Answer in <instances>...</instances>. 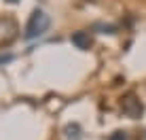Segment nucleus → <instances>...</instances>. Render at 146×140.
<instances>
[{"mask_svg":"<svg viewBox=\"0 0 146 140\" xmlns=\"http://www.w3.org/2000/svg\"><path fill=\"white\" fill-rule=\"evenodd\" d=\"M70 41L76 49L80 51H87L89 47H91V38H89V32H74L72 36H70Z\"/></svg>","mask_w":146,"mask_h":140,"instance_id":"4","label":"nucleus"},{"mask_svg":"<svg viewBox=\"0 0 146 140\" xmlns=\"http://www.w3.org/2000/svg\"><path fill=\"white\" fill-rule=\"evenodd\" d=\"M110 140H127V136H125V132H114L110 136Z\"/></svg>","mask_w":146,"mask_h":140,"instance_id":"6","label":"nucleus"},{"mask_svg":"<svg viewBox=\"0 0 146 140\" xmlns=\"http://www.w3.org/2000/svg\"><path fill=\"white\" fill-rule=\"evenodd\" d=\"M66 140H80V125H76V123H70V125H66Z\"/></svg>","mask_w":146,"mask_h":140,"instance_id":"5","label":"nucleus"},{"mask_svg":"<svg viewBox=\"0 0 146 140\" xmlns=\"http://www.w3.org/2000/svg\"><path fill=\"white\" fill-rule=\"evenodd\" d=\"M121 111H123V115H127V117L138 119L144 113V104L140 102V98L135 93H127V96L121 100Z\"/></svg>","mask_w":146,"mask_h":140,"instance_id":"2","label":"nucleus"},{"mask_svg":"<svg viewBox=\"0 0 146 140\" xmlns=\"http://www.w3.org/2000/svg\"><path fill=\"white\" fill-rule=\"evenodd\" d=\"M17 32H19V28H17V23H15V19L2 17L0 19V47H2V45H9L17 36Z\"/></svg>","mask_w":146,"mask_h":140,"instance_id":"3","label":"nucleus"},{"mask_svg":"<svg viewBox=\"0 0 146 140\" xmlns=\"http://www.w3.org/2000/svg\"><path fill=\"white\" fill-rule=\"evenodd\" d=\"M49 26H51V19H49V15L44 13V11H40V9H36V11H32V15H30V19H28V23H26L23 38H28V41H34V38L42 36V34L49 30Z\"/></svg>","mask_w":146,"mask_h":140,"instance_id":"1","label":"nucleus"}]
</instances>
